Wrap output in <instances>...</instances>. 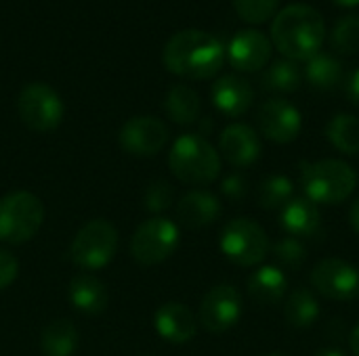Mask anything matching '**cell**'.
Segmentation results:
<instances>
[{
	"label": "cell",
	"mask_w": 359,
	"mask_h": 356,
	"mask_svg": "<svg viewBox=\"0 0 359 356\" xmlns=\"http://www.w3.org/2000/svg\"><path fill=\"white\" fill-rule=\"evenodd\" d=\"M19 275V260L4 248H0V292L6 290Z\"/></svg>",
	"instance_id": "cell-33"
},
{
	"label": "cell",
	"mask_w": 359,
	"mask_h": 356,
	"mask_svg": "<svg viewBox=\"0 0 359 356\" xmlns=\"http://www.w3.org/2000/svg\"><path fill=\"white\" fill-rule=\"evenodd\" d=\"M280 0H233L238 17L250 25H261L269 21L278 10Z\"/></svg>",
	"instance_id": "cell-31"
},
{
	"label": "cell",
	"mask_w": 359,
	"mask_h": 356,
	"mask_svg": "<svg viewBox=\"0 0 359 356\" xmlns=\"http://www.w3.org/2000/svg\"><path fill=\"white\" fill-rule=\"evenodd\" d=\"M80 344L78 329L67 319H55L50 321L42 336H40V348L44 356H74Z\"/></svg>",
	"instance_id": "cell-23"
},
{
	"label": "cell",
	"mask_w": 359,
	"mask_h": 356,
	"mask_svg": "<svg viewBox=\"0 0 359 356\" xmlns=\"http://www.w3.org/2000/svg\"><path fill=\"white\" fill-rule=\"evenodd\" d=\"M330 44L339 55L359 52V15H345L337 21L330 34Z\"/></svg>",
	"instance_id": "cell-29"
},
{
	"label": "cell",
	"mask_w": 359,
	"mask_h": 356,
	"mask_svg": "<svg viewBox=\"0 0 359 356\" xmlns=\"http://www.w3.org/2000/svg\"><path fill=\"white\" fill-rule=\"evenodd\" d=\"M225 50L231 67H236L238 71L252 73L263 69L271 61L273 44L271 38H267L259 29H242L229 40Z\"/></svg>",
	"instance_id": "cell-14"
},
{
	"label": "cell",
	"mask_w": 359,
	"mask_h": 356,
	"mask_svg": "<svg viewBox=\"0 0 359 356\" xmlns=\"http://www.w3.org/2000/svg\"><path fill=\"white\" fill-rule=\"evenodd\" d=\"M240 317H242L240 292L227 283L212 287L204 296L200 304V313H198L200 325L210 334H223L231 329L240 321Z\"/></svg>",
	"instance_id": "cell-12"
},
{
	"label": "cell",
	"mask_w": 359,
	"mask_h": 356,
	"mask_svg": "<svg viewBox=\"0 0 359 356\" xmlns=\"http://www.w3.org/2000/svg\"><path fill=\"white\" fill-rule=\"evenodd\" d=\"M326 138L347 155L359 153V118L351 113H337L326 126Z\"/></svg>",
	"instance_id": "cell-26"
},
{
	"label": "cell",
	"mask_w": 359,
	"mask_h": 356,
	"mask_svg": "<svg viewBox=\"0 0 359 356\" xmlns=\"http://www.w3.org/2000/svg\"><path fill=\"white\" fill-rule=\"evenodd\" d=\"M265 356H286V355H282V353H269V355H265Z\"/></svg>",
	"instance_id": "cell-40"
},
{
	"label": "cell",
	"mask_w": 359,
	"mask_h": 356,
	"mask_svg": "<svg viewBox=\"0 0 359 356\" xmlns=\"http://www.w3.org/2000/svg\"><path fill=\"white\" fill-rule=\"evenodd\" d=\"M168 166L181 183L208 185L221 174V155L202 134H183L170 147Z\"/></svg>",
	"instance_id": "cell-4"
},
{
	"label": "cell",
	"mask_w": 359,
	"mask_h": 356,
	"mask_svg": "<svg viewBox=\"0 0 359 356\" xmlns=\"http://www.w3.org/2000/svg\"><path fill=\"white\" fill-rule=\"evenodd\" d=\"M67 298L78 313H84L90 317L101 315L109 302V294H107L105 283L101 279L88 275V273H80L69 281Z\"/></svg>",
	"instance_id": "cell-19"
},
{
	"label": "cell",
	"mask_w": 359,
	"mask_h": 356,
	"mask_svg": "<svg viewBox=\"0 0 359 356\" xmlns=\"http://www.w3.org/2000/svg\"><path fill=\"white\" fill-rule=\"evenodd\" d=\"M303 76L316 90H322V92H332L341 88L347 78L343 63L334 55L322 52V50L313 55L309 61H305Z\"/></svg>",
	"instance_id": "cell-22"
},
{
	"label": "cell",
	"mask_w": 359,
	"mask_h": 356,
	"mask_svg": "<svg viewBox=\"0 0 359 356\" xmlns=\"http://www.w3.org/2000/svg\"><path fill=\"white\" fill-rule=\"evenodd\" d=\"M326 40L324 17L309 4L297 2L282 8L271 21V44L290 61H309Z\"/></svg>",
	"instance_id": "cell-2"
},
{
	"label": "cell",
	"mask_w": 359,
	"mask_h": 356,
	"mask_svg": "<svg viewBox=\"0 0 359 356\" xmlns=\"http://www.w3.org/2000/svg\"><path fill=\"white\" fill-rule=\"evenodd\" d=\"M63 101L55 88L42 82H32L17 97V113L34 132H50L63 120Z\"/></svg>",
	"instance_id": "cell-9"
},
{
	"label": "cell",
	"mask_w": 359,
	"mask_h": 356,
	"mask_svg": "<svg viewBox=\"0 0 359 356\" xmlns=\"http://www.w3.org/2000/svg\"><path fill=\"white\" fill-rule=\"evenodd\" d=\"M227 59L223 42L202 29L177 31L162 50L164 67L181 78L206 80L221 71Z\"/></svg>",
	"instance_id": "cell-1"
},
{
	"label": "cell",
	"mask_w": 359,
	"mask_h": 356,
	"mask_svg": "<svg viewBox=\"0 0 359 356\" xmlns=\"http://www.w3.org/2000/svg\"><path fill=\"white\" fill-rule=\"evenodd\" d=\"M313 356H347L343 350H337V348H322L318 350Z\"/></svg>",
	"instance_id": "cell-38"
},
{
	"label": "cell",
	"mask_w": 359,
	"mask_h": 356,
	"mask_svg": "<svg viewBox=\"0 0 359 356\" xmlns=\"http://www.w3.org/2000/svg\"><path fill=\"white\" fill-rule=\"evenodd\" d=\"M294 197V185L284 174H273L261 180L257 189V201L265 210H282Z\"/></svg>",
	"instance_id": "cell-28"
},
{
	"label": "cell",
	"mask_w": 359,
	"mask_h": 356,
	"mask_svg": "<svg viewBox=\"0 0 359 356\" xmlns=\"http://www.w3.org/2000/svg\"><path fill=\"white\" fill-rule=\"evenodd\" d=\"M221 155L236 168H244L255 164L261 157V138L255 128L246 124H231L221 132L219 138Z\"/></svg>",
	"instance_id": "cell-16"
},
{
	"label": "cell",
	"mask_w": 359,
	"mask_h": 356,
	"mask_svg": "<svg viewBox=\"0 0 359 356\" xmlns=\"http://www.w3.org/2000/svg\"><path fill=\"white\" fill-rule=\"evenodd\" d=\"M158 336L170 344H187L198 334V319L181 302H166L154 315Z\"/></svg>",
	"instance_id": "cell-17"
},
{
	"label": "cell",
	"mask_w": 359,
	"mask_h": 356,
	"mask_svg": "<svg viewBox=\"0 0 359 356\" xmlns=\"http://www.w3.org/2000/svg\"><path fill=\"white\" fill-rule=\"evenodd\" d=\"M301 185L305 197L316 206H337L355 191L358 174L343 159H320L303 164Z\"/></svg>",
	"instance_id": "cell-3"
},
{
	"label": "cell",
	"mask_w": 359,
	"mask_h": 356,
	"mask_svg": "<svg viewBox=\"0 0 359 356\" xmlns=\"http://www.w3.org/2000/svg\"><path fill=\"white\" fill-rule=\"evenodd\" d=\"M349 222H351V227L359 233V197L353 201V206L349 210Z\"/></svg>",
	"instance_id": "cell-36"
},
{
	"label": "cell",
	"mask_w": 359,
	"mask_h": 356,
	"mask_svg": "<svg viewBox=\"0 0 359 356\" xmlns=\"http://www.w3.org/2000/svg\"><path fill=\"white\" fill-rule=\"evenodd\" d=\"M221 191L229 197V199H242L246 195V178H242L240 174H231L223 180Z\"/></svg>",
	"instance_id": "cell-34"
},
{
	"label": "cell",
	"mask_w": 359,
	"mask_h": 356,
	"mask_svg": "<svg viewBox=\"0 0 359 356\" xmlns=\"http://www.w3.org/2000/svg\"><path fill=\"white\" fill-rule=\"evenodd\" d=\"M118 252V229L105 220L95 218L86 222L69 245V260L82 271L105 269Z\"/></svg>",
	"instance_id": "cell-6"
},
{
	"label": "cell",
	"mask_w": 359,
	"mask_h": 356,
	"mask_svg": "<svg viewBox=\"0 0 359 356\" xmlns=\"http://www.w3.org/2000/svg\"><path fill=\"white\" fill-rule=\"evenodd\" d=\"M164 109L175 124L189 126V124L198 122L202 103H200V97L194 88H189L185 84H177L166 92Z\"/></svg>",
	"instance_id": "cell-24"
},
{
	"label": "cell",
	"mask_w": 359,
	"mask_h": 356,
	"mask_svg": "<svg viewBox=\"0 0 359 356\" xmlns=\"http://www.w3.org/2000/svg\"><path fill=\"white\" fill-rule=\"evenodd\" d=\"M349 346H351V353L359 356V323L353 327V332L349 336Z\"/></svg>",
	"instance_id": "cell-37"
},
{
	"label": "cell",
	"mask_w": 359,
	"mask_h": 356,
	"mask_svg": "<svg viewBox=\"0 0 359 356\" xmlns=\"http://www.w3.org/2000/svg\"><path fill=\"white\" fill-rule=\"evenodd\" d=\"M257 126L261 134L273 143H292L303 126L301 111L286 99H269L257 111Z\"/></svg>",
	"instance_id": "cell-13"
},
{
	"label": "cell",
	"mask_w": 359,
	"mask_h": 356,
	"mask_svg": "<svg viewBox=\"0 0 359 356\" xmlns=\"http://www.w3.org/2000/svg\"><path fill=\"white\" fill-rule=\"evenodd\" d=\"M145 210L151 214H162L170 208L172 204V187L166 180H154L147 185L145 195H143Z\"/></svg>",
	"instance_id": "cell-32"
},
{
	"label": "cell",
	"mask_w": 359,
	"mask_h": 356,
	"mask_svg": "<svg viewBox=\"0 0 359 356\" xmlns=\"http://www.w3.org/2000/svg\"><path fill=\"white\" fill-rule=\"evenodd\" d=\"M288 292V277L280 266L267 264L255 271L248 279V296L263 306L278 304Z\"/></svg>",
	"instance_id": "cell-21"
},
{
	"label": "cell",
	"mask_w": 359,
	"mask_h": 356,
	"mask_svg": "<svg viewBox=\"0 0 359 356\" xmlns=\"http://www.w3.org/2000/svg\"><path fill=\"white\" fill-rule=\"evenodd\" d=\"M44 222V204L29 191L0 197V243L21 245L36 237Z\"/></svg>",
	"instance_id": "cell-5"
},
{
	"label": "cell",
	"mask_w": 359,
	"mask_h": 356,
	"mask_svg": "<svg viewBox=\"0 0 359 356\" xmlns=\"http://www.w3.org/2000/svg\"><path fill=\"white\" fill-rule=\"evenodd\" d=\"M343 88H345V94H347V99L359 107V69L355 71H351L347 78H345V84H343Z\"/></svg>",
	"instance_id": "cell-35"
},
{
	"label": "cell",
	"mask_w": 359,
	"mask_h": 356,
	"mask_svg": "<svg viewBox=\"0 0 359 356\" xmlns=\"http://www.w3.org/2000/svg\"><path fill=\"white\" fill-rule=\"evenodd\" d=\"M221 216V201L208 191H189L177 204V218L187 229H202Z\"/></svg>",
	"instance_id": "cell-20"
},
{
	"label": "cell",
	"mask_w": 359,
	"mask_h": 356,
	"mask_svg": "<svg viewBox=\"0 0 359 356\" xmlns=\"http://www.w3.org/2000/svg\"><path fill=\"white\" fill-rule=\"evenodd\" d=\"M311 285L328 300H355L359 296V271L341 258H326L313 266Z\"/></svg>",
	"instance_id": "cell-11"
},
{
	"label": "cell",
	"mask_w": 359,
	"mask_h": 356,
	"mask_svg": "<svg viewBox=\"0 0 359 356\" xmlns=\"http://www.w3.org/2000/svg\"><path fill=\"white\" fill-rule=\"evenodd\" d=\"M303 82V71L299 65L290 59H278L269 65V69L263 73V88L269 92H294L299 90Z\"/></svg>",
	"instance_id": "cell-27"
},
{
	"label": "cell",
	"mask_w": 359,
	"mask_h": 356,
	"mask_svg": "<svg viewBox=\"0 0 359 356\" xmlns=\"http://www.w3.org/2000/svg\"><path fill=\"white\" fill-rule=\"evenodd\" d=\"M179 227L164 218L154 216L137 227L130 239V256L143 266H156L168 260L179 248Z\"/></svg>",
	"instance_id": "cell-8"
},
{
	"label": "cell",
	"mask_w": 359,
	"mask_h": 356,
	"mask_svg": "<svg viewBox=\"0 0 359 356\" xmlns=\"http://www.w3.org/2000/svg\"><path fill=\"white\" fill-rule=\"evenodd\" d=\"M280 222L284 231L294 239H311L322 231L320 208L307 197H292L280 210Z\"/></svg>",
	"instance_id": "cell-18"
},
{
	"label": "cell",
	"mask_w": 359,
	"mask_h": 356,
	"mask_svg": "<svg viewBox=\"0 0 359 356\" xmlns=\"http://www.w3.org/2000/svg\"><path fill=\"white\" fill-rule=\"evenodd\" d=\"M284 319L290 327L305 329L320 319V302L307 287H297L284 306Z\"/></svg>",
	"instance_id": "cell-25"
},
{
	"label": "cell",
	"mask_w": 359,
	"mask_h": 356,
	"mask_svg": "<svg viewBox=\"0 0 359 356\" xmlns=\"http://www.w3.org/2000/svg\"><path fill=\"white\" fill-rule=\"evenodd\" d=\"M221 252L238 266H257L269 254V237L261 225L250 218L229 220L219 239Z\"/></svg>",
	"instance_id": "cell-7"
},
{
	"label": "cell",
	"mask_w": 359,
	"mask_h": 356,
	"mask_svg": "<svg viewBox=\"0 0 359 356\" xmlns=\"http://www.w3.org/2000/svg\"><path fill=\"white\" fill-rule=\"evenodd\" d=\"M215 107L229 115V118H240L244 115L252 103H255V88L250 82L238 73H227L215 80L212 90H210Z\"/></svg>",
	"instance_id": "cell-15"
},
{
	"label": "cell",
	"mask_w": 359,
	"mask_h": 356,
	"mask_svg": "<svg viewBox=\"0 0 359 356\" xmlns=\"http://www.w3.org/2000/svg\"><path fill=\"white\" fill-rule=\"evenodd\" d=\"M332 2H337L339 6H358L359 0H332Z\"/></svg>",
	"instance_id": "cell-39"
},
{
	"label": "cell",
	"mask_w": 359,
	"mask_h": 356,
	"mask_svg": "<svg viewBox=\"0 0 359 356\" xmlns=\"http://www.w3.org/2000/svg\"><path fill=\"white\" fill-rule=\"evenodd\" d=\"M170 138L168 126L154 115H137L124 122L118 134L120 147L135 157L158 155Z\"/></svg>",
	"instance_id": "cell-10"
},
{
	"label": "cell",
	"mask_w": 359,
	"mask_h": 356,
	"mask_svg": "<svg viewBox=\"0 0 359 356\" xmlns=\"http://www.w3.org/2000/svg\"><path fill=\"white\" fill-rule=\"evenodd\" d=\"M271 254H273V260L280 264V269H288V271L301 269L305 264V260H307L305 245L301 243V239H294L290 235L276 241L271 245Z\"/></svg>",
	"instance_id": "cell-30"
}]
</instances>
